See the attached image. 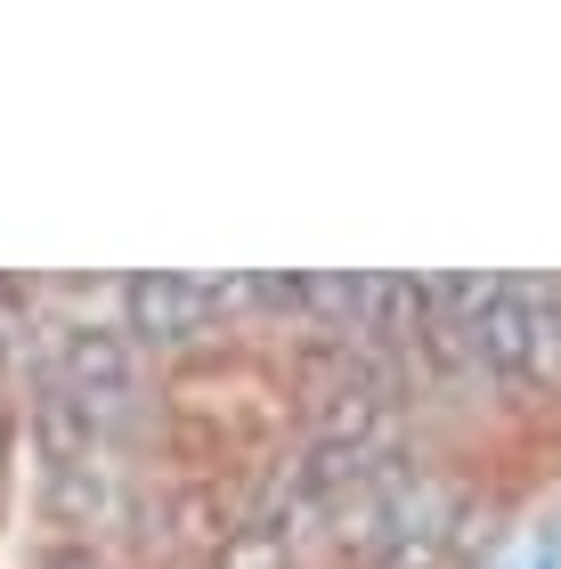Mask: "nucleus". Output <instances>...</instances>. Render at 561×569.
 I'll return each mask as SVG.
<instances>
[{
  "label": "nucleus",
  "mask_w": 561,
  "mask_h": 569,
  "mask_svg": "<svg viewBox=\"0 0 561 569\" xmlns=\"http://www.w3.org/2000/svg\"><path fill=\"white\" fill-rule=\"evenodd\" d=\"M203 318H212V293L188 277H163V269H147L122 284V333L131 342H156V350H180L203 333Z\"/></svg>",
  "instance_id": "f257e3e1"
},
{
  "label": "nucleus",
  "mask_w": 561,
  "mask_h": 569,
  "mask_svg": "<svg viewBox=\"0 0 561 569\" xmlns=\"http://www.w3.org/2000/svg\"><path fill=\"white\" fill-rule=\"evenodd\" d=\"M58 358H66V382H73L82 407H114V399H131V382H139L131 333H107V326H73Z\"/></svg>",
  "instance_id": "f03ea898"
},
{
  "label": "nucleus",
  "mask_w": 561,
  "mask_h": 569,
  "mask_svg": "<svg viewBox=\"0 0 561 569\" xmlns=\"http://www.w3.org/2000/svg\"><path fill=\"white\" fill-rule=\"evenodd\" d=\"M220 569H285V529L277 521H252L220 546Z\"/></svg>",
  "instance_id": "7ed1b4c3"
}]
</instances>
